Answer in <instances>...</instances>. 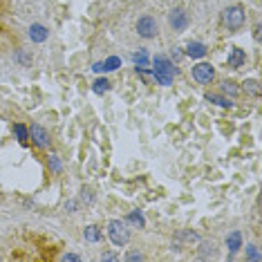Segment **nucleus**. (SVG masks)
I'll return each instance as SVG.
<instances>
[{"label": "nucleus", "mask_w": 262, "mask_h": 262, "mask_svg": "<svg viewBox=\"0 0 262 262\" xmlns=\"http://www.w3.org/2000/svg\"><path fill=\"white\" fill-rule=\"evenodd\" d=\"M152 65H155L152 76H155L157 83H159V85H170V83H173L175 74H177V68H175L173 61L166 59V56H155Z\"/></svg>", "instance_id": "f257e3e1"}, {"label": "nucleus", "mask_w": 262, "mask_h": 262, "mask_svg": "<svg viewBox=\"0 0 262 262\" xmlns=\"http://www.w3.org/2000/svg\"><path fill=\"white\" fill-rule=\"evenodd\" d=\"M244 18H246L244 7H242V5H231V7H226L224 12H222V25H224L226 30L235 32L244 25Z\"/></svg>", "instance_id": "f03ea898"}, {"label": "nucleus", "mask_w": 262, "mask_h": 262, "mask_svg": "<svg viewBox=\"0 0 262 262\" xmlns=\"http://www.w3.org/2000/svg\"><path fill=\"white\" fill-rule=\"evenodd\" d=\"M108 237H110V242L114 246H126L128 240H130V231H128L126 222L112 220L110 224H108Z\"/></svg>", "instance_id": "7ed1b4c3"}, {"label": "nucleus", "mask_w": 262, "mask_h": 262, "mask_svg": "<svg viewBox=\"0 0 262 262\" xmlns=\"http://www.w3.org/2000/svg\"><path fill=\"white\" fill-rule=\"evenodd\" d=\"M157 32H159V25H157V21L152 16H141L137 21V34L141 38H155Z\"/></svg>", "instance_id": "20e7f679"}, {"label": "nucleus", "mask_w": 262, "mask_h": 262, "mask_svg": "<svg viewBox=\"0 0 262 262\" xmlns=\"http://www.w3.org/2000/svg\"><path fill=\"white\" fill-rule=\"evenodd\" d=\"M193 79L197 81V83H202V85H208L213 79H215V70H213V65L211 63H197V65H193Z\"/></svg>", "instance_id": "39448f33"}, {"label": "nucleus", "mask_w": 262, "mask_h": 262, "mask_svg": "<svg viewBox=\"0 0 262 262\" xmlns=\"http://www.w3.org/2000/svg\"><path fill=\"white\" fill-rule=\"evenodd\" d=\"M27 130H30L32 141H34L38 148H50V141H52V139H50V132H47L45 128L41 126V123H32Z\"/></svg>", "instance_id": "423d86ee"}, {"label": "nucleus", "mask_w": 262, "mask_h": 262, "mask_svg": "<svg viewBox=\"0 0 262 262\" xmlns=\"http://www.w3.org/2000/svg\"><path fill=\"white\" fill-rule=\"evenodd\" d=\"M168 23H170V27H173L175 32L186 30V27H188V14L184 12L182 7H175L173 12L168 14Z\"/></svg>", "instance_id": "0eeeda50"}, {"label": "nucleus", "mask_w": 262, "mask_h": 262, "mask_svg": "<svg viewBox=\"0 0 262 262\" xmlns=\"http://www.w3.org/2000/svg\"><path fill=\"white\" fill-rule=\"evenodd\" d=\"M226 63L231 70H240L242 65L246 63V54L244 50H240V47H231L228 50V56H226Z\"/></svg>", "instance_id": "6e6552de"}, {"label": "nucleus", "mask_w": 262, "mask_h": 262, "mask_svg": "<svg viewBox=\"0 0 262 262\" xmlns=\"http://www.w3.org/2000/svg\"><path fill=\"white\" fill-rule=\"evenodd\" d=\"M184 54L190 56V59H204V56L208 54V47L204 45V43H188Z\"/></svg>", "instance_id": "1a4fd4ad"}, {"label": "nucleus", "mask_w": 262, "mask_h": 262, "mask_svg": "<svg viewBox=\"0 0 262 262\" xmlns=\"http://www.w3.org/2000/svg\"><path fill=\"white\" fill-rule=\"evenodd\" d=\"M47 36H50V32H47L45 25H38V23H36V25L30 27V38H32L34 43H45Z\"/></svg>", "instance_id": "9d476101"}, {"label": "nucleus", "mask_w": 262, "mask_h": 262, "mask_svg": "<svg viewBox=\"0 0 262 262\" xmlns=\"http://www.w3.org/2000/svg\"><path fill=\"white\" fill-rule=\"evenodd\" d=\"M226 246H228V251H231V253L240 251L242 249V233L240 231L228 233V235H226Z\"/></svg>", "instance_id": "9b49d317"}, {"label": "nucleus", "mask_w": 262, "mask_h": 262, "mask_svg": "<svg viewBox=\"0 0 262 262\" xmlns=\"http://www.w3.org/2000/svg\"><path fill=\"white\" fill-rule=\"evenodd\" d=\"M222 92L228 94V99H235L240 94V88H237L235 81H222Z\"/></svg>", "instance_id": "f8f14e48"}, {"label": "nucleus", "mask_w": 262, "mask_h": 262, "mask_svg": "<svg viewBox=\"0 0 262 262\" xmlns=\"http://www.w3.org/2000/svg\"><path fill=\"white\" fill-rule=\"evenodd\" d=\"M83 235H85V240H88V242H99V240H101V228L90 224V226H85Z\"/></svg>", "instance_id": "ddd939ff"}, {"label": "nucleus", "mask_w": 262, "mask_h": 262, "mask_svg": "<svg viewBox=\"0 0 262 262\" xmlns=\"http://www.w3.org/2000/svg\"><path fill=\"white\" fill-rule=\"evenodd\" d=\"M206 101L217 103V106H222V108H231V106H233V101H231V99L222 97V94H211V92L206 94Z\"/></svg>", "instance_id": "4468645a"}, {"label": "nucleus", "mask_w": 262, "mask_h": 262, "mask_svg": "<svg viewBox=\"0 0 262 262\" xmlns=\"http://www.w3.org/2000/svg\"><path fill=\"white\" fill-rule=\"evenodd\" d=\"M132 61H135L137 68H148V63H150V59H148V54H146V50L135 52V54H132Z\"/></svg>", "instance_id": "2eb2a0df"}, {"label": "nucleus", "mask_w": 262, "mask_h": 262, "mask_svg": "<svg viewBox=\"0 0 262 262\" xmlns=\"http://www.w3.org/2000/svg\"><path fill=\"white\" fill-rule=\"evenodd\" d=\"M14 132H16V137H18L21 144H27V141H30V130H27L23 123H14Z\"/></svg>", "instance_id": "dca6fc26"}, {"label": "nucleus", "mask_w": 262, "mask_h": 262, "mask_svg": "<svg viewBox=\"0 0 262 262\" xmlns=\"http://www.w3.org/2000/svg\"><path fill=\"white\" fill-rule=\"evenodd\" d=\"M126 222H128V224H132V226H137V228H144L146 226L144 215H141V213H137V211H132L130 215L126 217Z\"/></svg>", "instance_id": "f3484780"}, {"label": "nucleus", "mask_w": 262, "mask_h": 262, "mask_svg": "<svg viewBox=\"0 0 262 262\" xmlns=\"http://www.w3.org/2000/svg\"><path fill=\"white\" fill-rule=\"evenodd\" d=\"M242 85H244V88H242V90H244V92H249L251 97H260V83H258V81L249 79V81H244V83H242Z\"/></svg>", "instance_id": "a211bd4d"}, {"label": "nucleus", "mask_w": 262, "mask_h": 262, "mask_svg": "<svg viewBox=\"0 0 262 262\" xmlns=\"http://www.w3.org/2000/svg\"><path fill=\"white\" fill-rule=\"evenodd\" d=\"M117 68H121V59L119 56H110L108 61H103V70L106 72H114Z\"/></svg>", "instance_id": "6ab92c4d"}, {"label": "nucleus", "mask_w": 262, "mask_h": 262, "mask_svg": "<svg viewBox=\"0 0 262 262\" xmlns=\"http://www.w3.org/2000/svg\"><path fill=\"white\" fill-rule=\"evenodd\" d=\"M92 90L97 94H103V92H108V90H110V83H108L106 79H97V81H94V85H92Z\"/></svg>", "instance_id": "aec40b11"}, {"label": "nucleus", "mask_w": 262, "mask_h": 262, "mask_svg": "<svg viewBox=\"0 0 262 262\" xmlns=\"http://www.w3.org/2000/svg\"><path fill=\"white\" fill-rule=\"evenodd\" d=\"M16 59H18V63L25 65V68H27V65H32V54H30V52H25V50H18Z\"/></svg>", "instance_id": "412c9836"}, {"label": "nucleus", "mask_w": 262, "mask_h": 262, "mask_svg": "<svg viewBox=\"0 0 262 262\" xmlns=\"http://www.w3.org/2000/svg\"><path fill=\"white\" fill-rule=\"evenodd\" d=\"M246 258L253 260V262H260V251H258V246H249V249H246Z\"/></svg>", "instance_id": "4be33fe9"}, {"label": "nucleus", "mask_w": 262, "mask_h": 262, "mask_svg": "<svg viewBox=\"0 0 262 262\" xmlns=\"http://www.w3.org/2000/svg\"><path fill=\"white\" fill-rule=\"evenodd\" d=\"M202 251H204L202 258H208V255L215 253V251H213V244H202Z\"/></svg>", "instance_id": "5701e85b"}, {"label": "nucleus", "mask_w": 262, "mask_h": 262, "mask_svg": "<svg viewBox=\"0 0 262 262\" xmlns=\"http://www.w3.org/2000/svg\"><path fill=\"white\" fill-rule=\"evenodd\" d=\"M50 166H52L54 170H61V164H59V159H56V155L50 157Z\"/></svg>", "instance_id": "b1692460"}, {"label": "nucleus", "mask_w": 262, "mask_h": 262, "mask_svg": "<svg viewBox=\"0 0 262 262\" xmlns=\"http://www.w3.org/2000/svg\"><path fill=\"white\" fill-rule=\"evenodd\" d=\"M128 260H130V262H137V260H144V255L137 253V251H132V253H128Z\"/></svg>", "instance_id": "393cba45"}, {"label": "nucleus", "mask_w": 262, "mask_h": 262, "mask_svg": "<svg viewBox=\"0 0 262 262\" xmlns=\"http://www.w3.org/2000/svg\"><path fill=\"white\" fill-rule=\"evenodd\" d=\"M61 260H63V262H68V260H72V262H79L81 258H79V255H74V253H65Z\"/></svg>", "instance_id": "a878e982"}, {"label": "nucleus", "mask_w": 262, "mask_h": 262, "mask_svg": "<svg viewBox=\"0 0 262 262\" xmlns=\"http://www.w3.org/2000/svg\"><path fill=\"white\" fill-rule=\"evenodd\" d=\"M101 260H119V255L117 253H103Z\"/></svg>", "instance_id": "bb28decb"}, {"label": "nucleus", "mask_w": 262, "mask_h": 262, "mask_svg": "<svg viewBox=\"0 0 262 262\" xmlns=\"http://www.w3.org/2000/svg\"><path fill=\"white\" fill-rule=\"evenodd\" d=\"M182 56H184V52H179V50H173V59H175V61H179V59H182Z\"/></svg>", "instance_id": "cd10ccee"}]
</instances>
